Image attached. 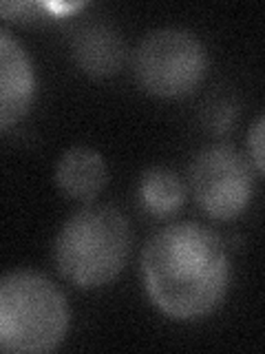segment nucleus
<instances>
[{
	"mask_svg": "<svg viewBox=\"0 0 265 354\" xmlns=\"http://www.w3.org/2000/svg\"><path fill=\"white\" fill-rule=\"evenodd\" d=\"M108 180L106 162L97 151L88 147H73L64 151L58 166H55V182L60 191L80 202L91 199L102 191Z\"/></svg>",
	"mask_w": 265,
	"mask_h": 354,
	"instance_id": "8",
	"label": "nucleus"
},
{
	"mask_svg": "<svg viewBox=\"0 0 265 354\" xmlns=\"http://www.w3.org/2000/svg\"><path fill=\"white\" fill-rule=\"evenodd\" d=\"M0 18L5 20H38V18H53L47 3H27V0H14V3H5L0 0Z\"/></svg>",
	"mask_w": 265,
	"mask_h": 354,
	"instance_id": "10",
	"label": "nucleus"
},
{
	"mask_svg": "<svg viewBox=\"0 0 265 354\" xmlns=\"http://www.w3.org/2000/svg\"><path fill=\"white\" fill-rule=\"evenodd\" d=\"M130 252L128 219L110 204L77 210L55 237V266L77 288H102L124 270Z\"/></svg>",
	"mask_w": 265,
	"mask_h": 354,
	"instance_id": "3",
	"label": "nucleus"
},
{
	"mask_svg": "<svg viewBox=\"0 0 265 354\" xmlns=\"http://www.w3.org/2000/svg\"><path fill=\"white\" fill-rule=\"evenodd\" d=\"M210 115H208V127L213 129L215 133H226L235 127L237 120V106L224 100V102H213L210 104Z\"/></svg>",
	"mask_w": 265,
	"mask_h": 354,
	"instance_id": "11",
	"label": "nucleus"
},
{
	"mask_svg": "<svg viewBox=\"0 0 265 354\" xmlns=\"http://www.w3.org/2000/svg\"><path fill=\"white\" fill-rule=\"evenodd\" d=\"M188 180L204 213L221 221L239 217L254 193L250 164L228 144H213L197 153Z\"/></svg>",
	"mask_w": 265,
	"mask_h": 354,
	"instance_id": "5",
	"label": "nucleus"
},
{
	"mask_svg": "<svg viewBox=\"0 0 265 354\" xmlns=\"http://www.w3.org/2000/svg\"><path fill=\"white\" fill-rule=\"evenodd\" d=\"M148 299L166 317L193 321L215 313L230 286L226 243L213 228L179 221L161 228L141 252Z\"/></svg>",
	"mask_w": 265,
	"mask_h": 354,
	"instance_id": "1",
	"label": "nucleus"
},
{
	"mask_svg": "<svg viewBox=\"0 0 265 354\" xmlns=\"http://www.w3.org/2000/svg\"><path fill=\"white\" fill-rule=\"evenodd\" d=\"M206 64L204 44L195 33L173 27L150 31L132 55L139 86L157 97L193 93L204 80Z\"/></svg>",
	"mask_w": 265,
	"mask_h": 354,
	"instance_id": "4",
	"label": "nucleus"
},
{
	"mask_svg": "<svg viewBox=\"0 0 265 354\" xmlns=\"http://www.w3.org/2000/svg\"><path fill=\"white\" fill-rule=\"evenodd\" d=\"M139 197L144 208L155 217H168L186 202V188L181 180L168 169H150L141 175Z\"/></svg>",
	"mask_w": 265,
	"mask_h": 354,
	"instance_id": "9",
	"label": "nucleus"
},
{
	"mask_svg": "<svg viewBox=\"0 0 265 354\" xmlns=\"http://www.w3.org/2000/svg\"><path fill=\"white\" fill-rule=\"evenodd\" d=\"M36 69L25 47L0 29V131L16 127L36 97Z\"/></svg>",
	"mask_w": 265,
	"mask_h": 354,
	"instance_id": "6",
	"label": "nucleus"
},
{
	"mask_svg": "<svg viewBox=\"0 0 265 354\" xmlns=\"http://www.w3.org/2000/svg\"><path fill=\"white\" fill-rule=\"evenodd\" d=\"M69 324V304L49 277L36 270L0 277V352H51L64 341Z\"/></svg>",
	"mask_w": 265,
	"mask_h": 354,
	"instance_id": "2",
	"label": "nucleus"
},
{
	"mask_svg": "<svg viewBox=\"0 0 265 354\" xmlns=\"http://www.w3.org/2000/svg\"><path fill=\"white\" fill-rule=\"evenodd\" d=\"M73 55L88 75L106 77L119 71L126 58V44L119 33L104 22H88L73 38Z\"/></svg>",
	"mask_w": 265,
	"mask_h": 354,
	"instance_id": "7",
	"label": "nucleus"
},
{
	"mask_svg": "<svg viewBox=\"0 0 265 354\" xmlns=\"http://www.w3.org/2000/svg\"><path fill=\"white\" fill-rule=\"evenodd\" d=\"M263 127H265V118L259 115L254 120V124L248 133V147H250V158L254 169H257V175H263L265 171V162H263Z\"/></svg>",
	"mask_w": 265,
	"mask_h": 354,
	"instance_id": "12",
	"label": "nucleus"
}]
</instances>
